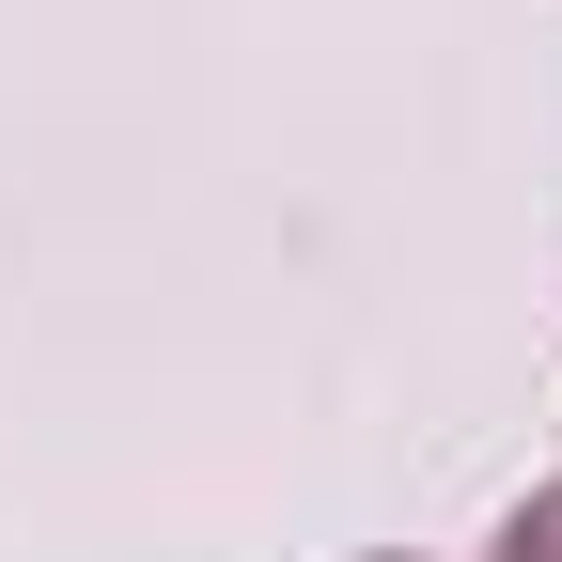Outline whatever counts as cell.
I'll use <instances>...</instances> for the list:
<instances>
[{
  "label": "cell",
  "instance_id": "1",
  "mask_svg": "<svg viewBox=\"0 0 562 562\" xmlns=\"http://www.w3.org/2000/svg\"><path fill=\"white\" fill-rule=\"evenodd\" d=\"M484 562H562V484H547V501H516V516H501V547H484Z\"/></svg>",
  "mask_w": 562,
  "mask_h": 562
}]
</instances>
